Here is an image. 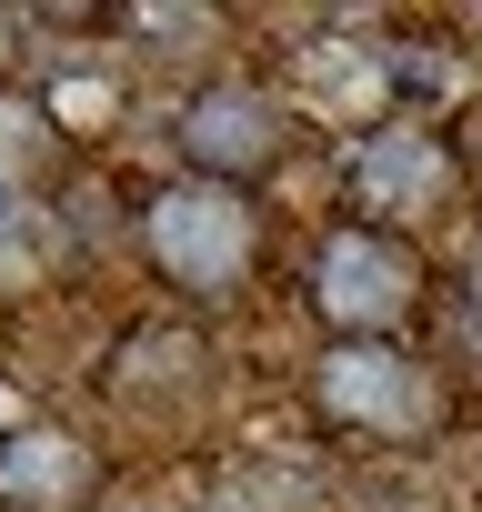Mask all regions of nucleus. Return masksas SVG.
<instances>
[{
  "label": "nucleus",
  "mask_w": 482,
  "mask_h": 512,
  "mask_svg": "<svg viewBox=\"0 0 482 512\" xmlns=\"http://www.w3.org/2000/svg\"><path fill=\"white\" fill-rule=\"evenodd\" d=\"M292 121H302V111H292L272 81L221 71V81L181 91V111H171V151H181L191 181H231V191H252V181H272V171L292 161Z\"/></svg>",
  "instance_id": "nucleus-4"
},
{
  "label": "nucleus",
  "mask_w": 482,
  "mask_h": 512,
  "mask_svg": "<svg viewBox=\"0 0 482 512\" xmlns=\"http://www.w3.org/2000/svg\"><path fill=\"white\" fill-rule=\"evenodd\" d=\"M61 151H71V131L51 121V101L21 91V81H0V201H21Z\"/></svg>",
  "instance_id": "nucleus-7"
},
{
  "label": "nucleus",
  "mask_w": 482,
  "mask_h": 512,
  "mask_svg": "<svg viewBox=\"0 0 482 512\" xmlns=\"http://www.w3.org/2000/svg\"><path fill=\"white\" fill-rule=\"evenodd\" d=\"M472 31H482V11H472Z\"/></svg>",
  "instance_id": "nucleus-9"
},
{
  "label": "nucleus",
  "mask_w": 482,
  "mask_h": 512,
  "mask_svg": "<svg viewBox=\"0 0 482 512\" xmlns=\"http://www.w3.org/2000/svg\"><path fill=\"white\" fill-rule=\"evenodd\" d=\"M101 482L111 472L71 422H11L0 432V512H91Z\"/></svg>",
  "instance_id": "nucleus-6"
},
{
  "label": "nucleus",
  "mask_w": 482,
  "mask_h": 512,
  "mask_svg": "<svg viewBox=\"0 0 482 512\" xmlns=\"http://www.w3.org/2000/svg\"><path fill=\"white\" fill-rule=\"evenodd\" d=\"M312 412L322 432L362 442V452H412L442 432V372L412 342H322L312 352Z\"/></svg>",
  "instance_id": "nucleus-3"
},
{
  "label": "nucleus",
  "mask_w": 482,
  "mask_h": 512,
  "mask_svg": "<svg viewBox=\"0 0 482 512\" xmlns=\"http://www.w3.org/2000/svg\"><path fill=\"white\" fill-rule=\"evenodd\" d=\"M191 372H201V332H191V322H141V332H121V352H111L101 382H111L121 402H141L151 382H191Z\"/></svg>",
  "instance_id": "nucleus-8"
},
{
  "label": "nucleus",
  "mask_w": 482,
  "mask_h": 512,
  "mask_svg": "<svg viewBox=\"0 0 482 512\" xmlns=\"http://www.w3.org/2000/svg\"><path fill=\"white\" fill-rule=\"evenodd\" d=\"M131 241H141V262L151 282L181 302V312H221V302H252L262 282V201L252 191H231V181H151L131 201Z\"/></svg>",
  "instance_id": "nucleus-1"
},
{
  "label": "nucleus",
  "mask_w": 482,
  "mask_h": 512,
  "mask_svg": "<svg viewBox=\"0 0 482 512\" xmlns=\"http://www.w3.org/2000/svg\"><path fill=\"white\" fill-rule=\"evenodd\" d=\"M302 302L332 342H412V322L442 302V282H432V251L412 231L342 211L302 251Z\"/></svg>",
  "instance_id": "nucleus-2"
},
{
  "label": "nucleus",
  "mask_w": 482,
  "mask_h": 512,
  "mask_svg": "<svg viewBox=\"0 0 482 512\" xmlns=\"http://www.w3.org/2000/svg\"><path fill=\"white\" fill-rule=\"evenodd\" d=\"M462 131H442L432 111H402V121H382V131H362L352 141V201H362V221H422V211H452L462 201Z\"/></svg>",
  "instance_id": "nucleus-5"
}]
</instances>
